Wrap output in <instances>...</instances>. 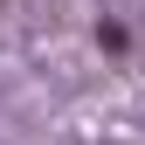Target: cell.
Returning <instances> with one entry per match:
<instances>
[{"label":"cell","mask_w":145,"mask_h":145,"mask_svg":"<svg viewBox=\"0 0 145 145\" xmlns=\"http://www.w3.org/2000/svg\"><path fill=\"white\" fill-rule=\"evenodd\" d=\"M97 48H111V56H124V28H118V21H97Z\"/></svg>","instance_id":"obj_1"}]
</instances>
